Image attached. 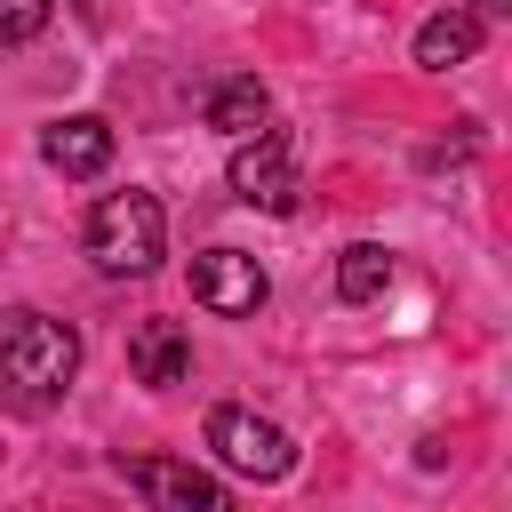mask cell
Masks as SVG:
<instances>
[{
    "instance_id": "obj_7",
    "label": "cell",
    "mask_w": 512,
    "mask_h": 512,
    "mask_svg": "<svg viewBox=\"0 0 512 512\" xmlns=\"http://www.w3.org/2000/svg\"><path fill=\"white\" fill-rule=\"evenodd\" d=\"M40 160H48L56 176H104V160H112V128H104L96 112H64V120L40 128Z\"/></svg>"
},
{
    "instance_id": "obj_1",
    "label": "cell",
    "mask_w": 512,
    "mask_h": 512,
    "mask_svg": "<svg viewBox=\"0 0 512 512\" xmlns=\"http://www.w3.org/2000/svg\"><path fill=\"white\" fill-rule=\"evenodd\" d=\"M88 256H96V272H112V280H144L160 256H168V216H160V200L152 192H104L96 208H88Z\"/></svg>"
},
{
    "instance_id": "obj_2",
    "label": "cell",
    "mask_w": 512,
    "mask_h": 512,
    "mask_svg": "<svg viewBox=\"0 0 512 512\" xmlns=\"http://www.w3.org/2000/svg\"><path fill=\"white\" fill-rule=\"evenodd\" d=\"M80 376V336L48 312H0V384L24 400H56Z\"/></svg>"
},
{
    "instance_id": "obj_6",
    "label": "cell",
    "mask_w": 512,
    "mask_h": 512,
    "mask_svg": "<svg viewBox=\"0 0 512 512\" xmlns=\"http://www.w3.org/2000/svg\"><path fill=\"white\" fill-rule=\"evenodd\" d=\"M264 264L248 256V248H200L192 256V296L208 304V312H224V320H248L256 304H264Z\"/></svg>"
},
{
    "instance_id": "obj_12",
    "label": "cell",
    "mask_w": 512,
    "mask_h": 512,
    "mask_svg": "<svg viewBox=\"0 0 512 512\" xmlns=\"http://www.w3.org/2000/svg\"><path fill=\"white\" fill-rule=\"evenodd\" d=\"M48 16H56V0H0V48L40 40V32H48Z\"/></svg>"
},
{
    "instance_id": "obj_11",
    "label": "cell",
    "mask_w": 512,
    "mask_h": 512,
    "mask_svg": "<svg viewBox=\"0 0 512 512\" xmlns=\"http://www.w3.org/2000/svg\"><path fill=\"white\" fill-rule=\"evenodd\" d=\"M384 288H392V256H384L376 240H360V248L336 256V296H344V304H376Z\"/></svg>"
},
{
    "instance_id": "obj_5",
    "label": "cell",
    "mask_w": 512,
    "mask_h": 512,
    "mask_svg": "<svg viewBox=\"0 0 512 512\" xmlns=\"http://www.w3.org/2000/svg\"><path fill=\"white\" fill-rule=\"evenodd\" d=\"M120 480L160 512H224V480L200 464H176V456H120Z\"/></svg>"
},
{
    "instance_id": "obj_13",
    "label": "cell",
    "mask_w": 512,
    "mask_h": 512,
    "mask_svg": "<svg viewBox=\"0 0 512 512\" xmlns=\"http://www.w3.org/2000/svg\"><path fill=\"white\" fill-rule=\"evenodd\" d=\"M472 16H480V24H496V16H512V0H472Z\"/></svg>"
},
{
    "instance_id": "obj_3",
    "label": "cell",
    "mask_w": 512,
    "mask_h": 512,
    "mask_svg": "<svg viewBox=\"0 0 512 512\" xmlns=\"http://www.w3.org/2000/svg\"><path fill=\"white\" fill-rule=\"evenodd\" d=\"M208 448H216V464L240 472V480H288V472H296V440H288L272 416H256V408H216V416H208Z\"/></svg>"
},
{
    "instance_id": "obj_14",
    "label": "cell",
    "mask_w": 512,
    "mask_h": 512,
    "mask_svg": "<svg viewBox=\"0 0 512 512\" xmlns=\"http://www.w3.org/2000/svg\"><path fill=\"white\" fill-rule=\"evenodd\" d=\"M80 16H104V0H80Z\"/></svg>"
},
{
    "instance_id": "obj_8",
    "label": "cell",
    "mask_w": 512,
    "mask_h": 512,
    "mask_svg": "<svg viewBox=\"0 0 512 512\" xmlns=\"http://www.w3.org/2000/svg\"><path fill=\"white\" fill-rule=\"evenodd\" d=\"M128 368H136V384L168 392V384L192 376V336H184L176 320H136V336H128Z\"/></svg>"
},
{
    "instance_id": "obj_4",
    "label": "cell",
    "mask_w": 512,
    "mask_h": 512,
    "mask_svg": "<svg viewBox=\"0 0 512 512\" xmlns=\"http://www.w3.org/2000/svg\"><path fill=\"white\" fill-rule=\"evenodd\" d=\"M224 176H232V192H240L248 208L288 216V208H296V136H288V128H272V120H264V128H248Z\"/></svg>"
},
{
    "instance_id": "obj_9",
    "label": "cell",
    "mask_w": 512,
    "mask_h": 512,
    "mask_svg": "<svg viewBox=\"0 0 512 512\" xmlns=\"http://www.w3.org/2000/svg\"><path fill=\"white\" fill-rule=\"evenodd\" d=\"M200 112H208V128L248 136V128H264V120H272V88H264L256 72H224V80H208Z\"/></svg>"
},
{
    "instance_id": "obj_10",
    "label": "cell",
    "mask_w": 512,
    "mask_h": 512,
    "mask_svg": "<svg viewBox=\"0 0 512 512\" xmlns=\"http://www.w3.org/2000/svg\"><path fill=\"white\" fill-rule=\"evenodd\" d=\"M472 48H480V16L472 8H440V16L416 24V64L424 72H456V64H472Z\"/></svg>"
}]
</instances>
